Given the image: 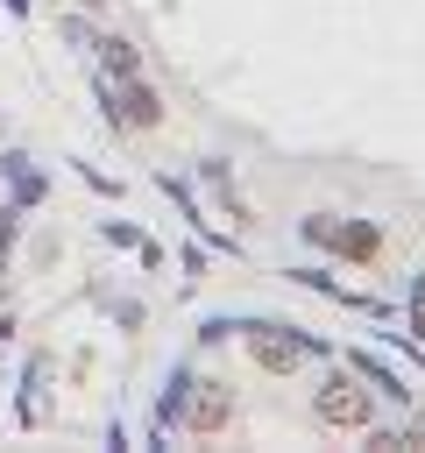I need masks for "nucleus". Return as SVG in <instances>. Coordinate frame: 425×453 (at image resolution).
I'll use <instances>...</instances> for the list:
<instances>
[{"instance_id": "f257e3e1", "label": "nucleus", "mask_w": 425, "mask_h": 453, "mask_svg": "<svg viewBox=\"0 0 425 453\" xmlns=\"http://www.w3.org/2000/svg\"><path fill=\"white\" fill-rule=\"evenodd\" d=\"M312 411H319V425H333V432H361L368 425V411H375V396L361 389V375H326L319 382V396H312Z\"/></svg>"}, {"instance_id": "f03ea898", "label": "nucleus", "mask_w": 425, "mask_h": 453, "mask_svg": "<svg viewBox=\"0 0 425 453\" xmlns=\"http://www.w3.org/2000/svg\"><path fill=\"white\" fill-rule=\"evenodd\" d=\"M113 120H120V127H156V120H163V99H156L142 78H120V92H113Z\"/></svg>"}, {"instance_id": "7ed1b4c3", "label": "nucleus", "mask_w": 425, "mask_h": 453, "mask_svg": "<svg viewBox=\"0 0 425 453\" xmlns=\"http://www.w3.org/2000/svg\"><path fill=\"white\" fill-rule=\"evenodd\" d=\"M227 418H234V396H227L220 382H198V396H191V411H184V425H191V432H220Z\"/></svg>"}, {"instance_id": "20e7f679", "label": "nucleus", "mask_w": 425, "mask_h": 453, "mask_svg": "<svg viewBox=\"0 0 425 453\" xmlns=\"http://www.w3.org/2000/svg\"><path fill=\"white\" fill-rule=\"evenodd\" d=\"M248 354H255L269 375H290V368L305 361V347H298V340H276V333H248Z\"/></svg>"}, {"instance_id": "39448f33", "label": "nucleus", "mask_w": 425, "mask_h": 453, "mask_svg": "<svg viewBox=\"0 0 425 453\" xmlns=\"http://www.w3.org/2000/svg\"><path fill=\"white\" fill-rule=\"evenodd\" d=\"M106 71H113V78H135V50H128V42H106Z\"/></svg>"}, {"instance_id": "423d86ee", "label": "nucleus", "mask_w": 425, "mask_h": 453, "mask_svg": "<svg viewBox=\"0 0 425 453\" xmlns=\"http://www.w3.org/2000/svg\"><path fill=\"white\" fill-rule=\"evenodd\" d=\"M411 319H418V333H425V283H418V297H411Z\"/></svg>"}]
</instances>
